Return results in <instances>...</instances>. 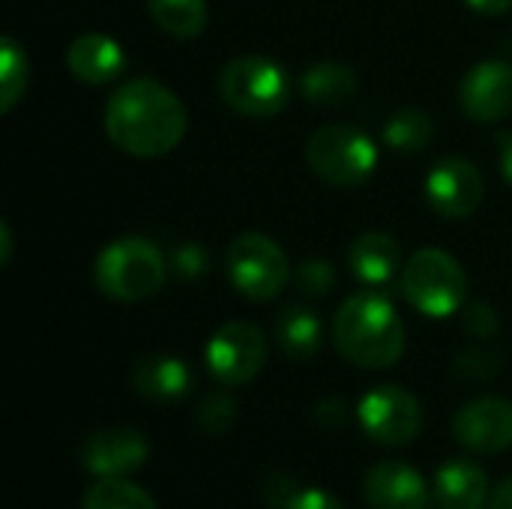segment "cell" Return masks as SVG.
I'll return each mask as SVG.
<instances>
[{"mask_svg":"<svg viewBox=\"0 0 512 509\" xmlns=\"http://www.w3.org/2000/svg\"><path fill=\"white\" fill-rule=\"evenodd\" d=\"M27 72H30V63H27L24 45H18L12 36H3L0 42V111L3 114H9L24 96Z\"/></svg>","mask_w":512,"mask_h":509,"instance_id":"obj_24","label":"cell"},{"mask_svg":"<svg viewBox=\"0 0 512 509\" xmlns=\"http://www.w3.org/2000/svg\"><path fill=\"white\" fill-rule=\"evenodd\" d=\"M306 162L333 186H360L378 168V147L357 126L330 123L312 132L306 144Z\"/></svg>","mask_w":512,"mask_h":509,"instance_id":"obj_6","label":"cell"},{"mask_svg":"<svg viewBox=\"0 0 512 509\" xmlns=\"http://www.w3.org/2000/svg\"><path fill=\"white\" fill-rule=\"evenodd\" d=\"M300 87L312 105H342V102L354 99L360 81H357V72L351 66L336 63V60H324V63H315L303 72Z\"/></svg>","mask_w":512,"mask_h":509,"instance_id":"obj_19","label":"cell"},{"mask_svg":"<svg viewBox=\"0 0 512 509\" xmlns=\"http://www.w3.org/2000/svg\"><path fill=\"white\" fill-rule=\"evenodd\" d=\"M363 432L384 447L411 444L423 429V408L414 393L396 384H384L369 390L357 408Z\"/></svg>","mask_w":512,"mask_h":509,"instance_id":"obj_8","label":"cell"},{"mask_svg":"<svg viewBox=\"0 0 512 509\" xmlns=\"http://www.w3.org/2000/svg\"><path fill=\"white\" fill-rule=\"evenodd\" d=\"M150 456V444L138 429L117 426V429H99L84 441L81 462L96 480L108 477H126L138 471Z\"/></svg>","mask_w":512,"mask_h":509,"instance_id":"obj_13","label":"cell"},{"mask_svg":"<svg viewBox=\"0 0 512 509\" xmlns=\"http://www.w3.org/2000/svg\"><path fill=\"white\" fill-rule=\"evenodd\" d=\"M66 69L84 84H111L126 69V54L108 33H81L66 48Z\"/></svg>","mask_w":512,"mask_h":509,"instance_id":"obj_15","label":"cell"},{"mask_svg":"<svg viewBox=\"0 0 512 509\" xmlns=\"http://www.w3.org/2000/svg\"><path fill=\"white\" fill-rule=\"evenodd\" d=\"M333 342L339 354L360 369H393L408 345L405 324L396 306L378 291L348 297L333 321Z\"/></svg>","mask_w":512,"mask_h":509,"instance_id":"obj_2","label":"cell"},{"mask_svg":"<svg viewBox=\"0 0 512 509\" xmlns=\"http://www.w3.org/2000/svg\"><path fill=\"white\" fill-rule=\"evenodd\" d=\"M432 135L435 123L420 108H402L384 126V144L396 153H420L423 147H429Z\"/></svg>","mask_w":512,"mask_h":509,"instance_id":"obj_22","label":"cell"},{"mask_svg":"<svg viewBox=\"0 0 512 509\" xmlns=\"http://www.w3.org/2000/svg\"><path fill=\"white\" fill-rule=\"evenodd\" d=\"M483 174L462 156L441 159L426 177V201L444 219H468L483 204Z\"/></svg>","mask_w":512,"mask_h":509,"instance_id":"obj_10","label":"cell"},{"mask_svg":"<svg viewBox=\"0 0 512 509\" xmlns=\"http://www.w3.org/2000/svg\"><path fill=\"white\" fill-rule=\"evenodd\" d=\"M264 360V333L249 321H228L207 342V369L225 387L249 384L264 369Z\"/></svg>","mask_w":512,"mask_h":509,"instance_id":"obj_9","label":"cell"},{"mask_svg":"<svg viewBox=\"0 0 512 509\" xmlns=\"http://www.w3.org/2000/svg\"><path fill=\"white\" fill-rule=\"evenodd\" d=\"M459 102L471 120L498 123L512 111V63L483 60L459 84Z\"/></svg>","mask_w":512,"mask_h":509,"instance_id":"obj_12","label":"cell"},{"mask_svg":"<svg viewBox=\"0 0 512 509\" xmlns=\"http://www.w3.org/2000/svg\"><path fill=\"white\" fill-rule=\"evenodd\" d=\"M498 144H501V174L512 183V132H501Z\"/></svg>","mask_w":512,"mask_h":509,"instance_id":"obj_31","label":"cell"},{"mask_svg":"<svg viewBox=\"0 0 512 509\" xmlns=\"http://www.w3.org/2000/svg\"><path fill=\"white\" fill-rule=\"evenodd\" d=\"M480 15H504L512 6V0H465Z\"/></svg>","mask_w":512,"mask_h":509,"instance_id":"obj_30","label":"cell"},{"mask_svg":"<svg viewBox=\"0 0 512 509\" xmlns=\"http://www.w3.org/2000/svg\"><path fill=\"white\" fill-rule=\"evenodd\" d=\"M432 498L441 509H483L489 501V480L480 465L450 459L432 480Z\"/></svg>","mask_w":512,"mask_h":509,"instance_id":"obj_16","label":"cell"},{"mask_svg":"<svg viewBox=\"0 0 512 509\" xmlns=\"http://www.w3.org/2000/svg\"><path fill=\"white\" fill-rule=\"evenodd\" d=\"M168 276L165 255L141 237H120L108 243L93 261L96 288L117 303H141L162 291Z\"/></svg>","mask_w":512,"mask_h":509,"instance_id":"obj_3","label":"cell"},{"mask_svg":"<svg viewBox=\"0 0 512 509\" xmlns=\"http://www.w3.org/2000/svg\"><path fill=\"white\" fill-rule=\"evenodd\" d=\"M9 252H12V231L6 222H0V267L9 264Z\"/></svg>","mask_w":512,"mask_h":509,"instance_id":"obj_33","label":"cell"},{"mask_svg":"<svg viewBox=\"0 0 512 509\" xmlns=\"http://www.w3.org/2000/svg\"><path fill=\"white\" fill-rule=\"evenodd\" d=\"M147 12L177 39H195L207 27V0H147Z\"/></svg>","mask_w":512,"mask_h":509,"instance_id":"obj_21","label":"cell"},{"mask_svg":"<svg viewBox=\"0 0 512 509\" xmlns=\"http://www.w3.org/2000/svg\"><path fill=\"white\" fill-rule=\"evenodd\" d=\"M498 327H501V321H498V312H495L492 306H486V303L468 306V312H465V330H468L471 336L489 339V336L498 333Z\"/></svg>","mask_w":512,"mask_h":509,"instance_id":"obj_27","label":"cell"},{"mask_svg":"<svg viewBox=\"0 0 512 509\" xmlns=\"http://www.w3.org/2000/svg\"><path fill=\"white\" fill-rule=\"evenodd\" d=\"M132 384L150 402H180L192 390V372L183 360L156 354L135 363Z\"/></svg>","mask_w":512,"mask_h":509,"instance_id":"obj_18","label":"cell"},{"mask_svg":"<svg viewBox=\"0 0 512 509\" xmlns=\"http://www.w3.org/2000/svg\"><path fill=\"white\" fill-rule=\"evenodd\" d=\"M195 420L204 432L210 435H222L234 426L237 420V405L228 393H210L201 399V405L195 408Z\"/></svg>","mask_w":512,"mask_h":509,"instance_id":"obj_25","label":"cell"},{"mask_svg":"<svg viewBox=\"0 0 512 509\" xmlns=\"http://www.w3.org/2000/svg\"><path fill=\"white\" fill-rule=\"evenodd\" d=\"M366 501L372 509H426L429 507V483L408 462H378L366 474Z\"/></svg>","mask_w":512,"mask_h":509,"instance_id":"obj_14","label":"cell"},{"mask_svg":"<svg viewBox=\"0 0 512 509\" xmlns=\"http://www.w3.org/2000/svg\"><path fill=\"white\" fill-rule=\"evenodd\" d=\"M189 126L186 105L156 78L123 81L105 105V132L111 144L138 159L171 153Z\"/></svg>","mask_w":512,"mask_h":509,"instance_id":"obj_1","label":"cell"},{"mask_svg":"<svg viewBox=\"0 0 512 509\" xmlns=\"http://www.w3.org/2000/svg\"><path fill=\"white\" fill-rule=\"evenodd\" d=\"M453 435L471 453H504L512 447V402L501 396H483L468 402L456 420Z\"/></svg>","mask_w":512,"mask_h":509,"instance_id":"obj_11","label":"cell"},{"mask_svg":"<svg viewBox=\"0 0 512 509\" xmlns=\"http://www.w3.org/2000/svg\"><path fill=\"white\" fill-rule=\"evenodd\" d=\"M492 509H512V477L510 480H504V483L495 489V495H492Z\"/></svg>","mask_w":512,"mask_h":509,"instance_id":"obj_32","label":"cell"},{"mask_svg":"<svg viewBox=\"0 0 512 509\" xmlns=\"http://www.w3.org/2000/svg\"><path fill=\"white\" fill-rule=\"evenodd\" d=\"M285 509H345L330 492H324V489H297L291 498H288V504Z\"/></svg>","mask_w":512,"mask_h":509,"instance_id":"obj_29","label":"cell"},{"mask_svg":"<svg viewBox=\"0 0 512 509\" xmlns=\"http://www.w3.org/2000/svg\"><path fill=\"white\" fill-rule=\"evenodd\" d=\"M348 264H351L354 279H360L369 288H381V285H390L393 276L399 273L402 249L390 234L369 231L354 240V246L348 252Z\"/></svg>","mask_w":512,"mask_h":509,"instance_id":"obj_17","label":"cell"},{"mask_svg":"<svg viewBox=\"0 0 512 509\" xmlns=\"http://www.w3.org/2000/svg\"><path fill=\"white\" fill-rule=\"evenodd\" d=\"M228 276L243 297L264 303L282 294L291 267H288V255L273 237L249 231L234 237V243L228 246Z\"/></svg>","mask_w":512,"mask_h":509,"instance_id":"obj_7","label":"cell"},{"mask_svg":"<svg viewBox=\"0 0 512 509\" xmlns=\"http://www.w3.org/2000/svg\"><path fill=\"white\" fill-rule=\"evenodd\" d=\"M204 267H207V255H204V249H201L198 243H186V246H180V249L174 252V270H177L183 279L201 276Z\"/></svg>","mask_w":512,"mask_h":509,"instance_id":"obj_28","label":"cell"},{"mask_svg":"<svg viewBox=\"0 0 512 509\" xmlns=\"http://www.w3.org/2000/svg\"><path fill=\"white\" fill-rule=\"evenodd\" d=\"M81 509H159V504L147 489L129 483L126 477H108L87 489Z\"/></svg>","mask_w":512,"mask_h":509,"instance_id":"obj_23","label":"cell"},{"mask_svg":"<svg viewBox=\"0 0 512 509\" xmlns=\"http://www.w3.org/2000/svg\"><path fill=\"white\" fill-rule=\"evenodd\" d=\"M222 102L243 117H276L291 99L288 72L261 54L234 57L219 75Z\"/></svg>","mask_w":512,"mask_h":509,"instance_id":"obj_5","label":"cell"},{"mask_svg":"<svg viewBox=\"0 0 512 509\" xmlns=\"http://www.w3.org/2000/svg\"><path fill=\"white\" fill-rule=\"evenodd\" d=\"M297 285L309 297H324L336 285V270L324 258H309L297 267Z\"/></svg>","mask_w":512,"mask_h":509,"instance_id":"obj_26","label":"cell"},{"mask_svg":"<svg viewBox=\"0 0 512 509\" xmlns=\"http://www.w3.org/2000/svg\"><path fill=\"white\" fill-rule=\"evenodd\" d=\"M402 294L426 318H450L465 306V267L444 249H420L402 267Z\"/></svg>","mask_w":512,"mask_h":509,"instance_id":"obj_4","label":"cell"},{"mask_svg":"<svg viewBox=\"0 0 512 509\" xmlns=\"http://www.w3.org/2000/svg\"><path fill=\"white\" fill-rule=\"evenodd\" d=\"M276 339L294 360H309L321 351V321L315 312L291 306L276 321Z\"/></svg>","mask_w":512,"mask_h":509,"instance_id":"obj_20","label":"cell"}]
</instances>
